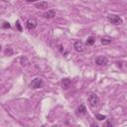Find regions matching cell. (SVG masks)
Returning a JSON list of instances; mask_svg holds the SVG:
<instances>
[{"label":"cell","mask_w":127,"mask_h":127,"mask_svg":"<svg viewBox=\"0 0 127 127\" xmlns=\"http://www.w3.org/2000/svg\"><path fill=\"white\" fill-rule=\"evenodd\" d=\"M43 16H44V18H46V19H52V18H54L55 16H56V11L55 10H49V11H47V12H45L44 14H43Z\"/></svg>","instance_id":"cell-10"},{"label":"cell","mask_w":127,"mask_h":127,"mask_svg":"<svg viewBox=\"0 0 127 127\" xmlns=\"http://www.w3.org/2000/svg\"><path fill=\"white\" fill-rule=\"evenodd\" d=\"M20 64L23 65V66H26L27 64H28V59L26 58V57H21V59H20Z\"/></svg>","instance_id":"cell-13"},{"label":"cell","mask_w":127,"mask_h":127,"mask_svg":"<svg viewBox=\"0 0 127 127\" xmlns=\"http://www.w3.org/2000/svg\"><path fill=\"white\" fill-rule=\"evenodd\" d=\"M26 1H27V2H35L36 0H26Z\"/></svg>","instance_id":"cell-19"},{"label":"cell","mask_w":127,"mask_h":127,"mask_svg":"<svg viewBox=\"0 0 127 127\" xmlns=\"http://www.w3.org/2000/svg\"><path fill=\"white\" fill-rule=\"evenodd\" d=\"M75 113H76V115H84L85 113H86V108H85V106L83 105V104H81V105H79L77 108H76V110H75Z\"/></svg>","instance_id":"cell-9"},{"label":"cell","mask_w":127,"mask_h":127,"mask_svg":"<svg viewBox=\"0 0 127 127\" xmlns=\"http://www.w3.org/2000/svg\"><path fill=\"white\" fill-rule=\"evenodd\" d=\"M104 126H106V127H114V126H115V121H114V119H113V118H108V119H106V121H105V123H104Z\"/></svg>","instance_id":"cell-11"},{"label":"cell","mask_w":127,"mask_h":127,"mask_svg":"<svg viewBox=\"0 0 127 127\" xmlns=\"http://www.w3.org/2000/svg\"><path fill=\"white\" fill-rule=\"evenodd\" d=\"M16 26H17V29H18V31H19V32H21V31H22V28H21V25H20V22H19V20H17V21H16Z\"/></svg>","instance_id":"cell-18"},{"label":"cell","mask_w":127,"mask_h":127,"mask_svg":"<svg viewBox=\"0 0 127 127\" xmlns=\"http://www.w3.org/2000/svg\"><path fill=\"white\" fill-rule=\"evenodd\" d=\"M10 27H11V26H10V24H9L8 22H4L3 25H2V28H3V29H9Z\"/></svg>","instance_id":"cell-16"},{"label":"cell","mask_w":127,"mask_h":127,"mask_svg":"<svg viewBox=\"0 0 127 127\" xmlns=\"http://www.w3.org/2000/svg\"><path fill=\"white\" fill-rule=\"evenodd\" d=\"M61 84H62L63 89H68L71 85V80L69 78H63Z\"/></svg>","instance_id":"cell-7"},{"label":"cell","mask_w":127,"mask_h":127,"mask_svg":"<svg viewBox=\"0 0 127 127\" xmlns=\"http://www.w3.org/2000/svg\"><path fill=\"white\" fill-rule=\"evenodd\" d=\"M107 20L111 24H114V25H121L123 23L122 18L120 16H118V15H115V14H109L107 16Z\"/></svg>","instance_id":"cell-2"},{"label":"cell","mask_w":127,"mask_h":127,"mask_svg":"<svg viewBox=\"0 0 127 127\" xmlns=\"http://www.w3.org/2000/svg\"><path fill=\"white\" fill-rule=\"evenodd\" d=\"M43 85H44V81H43V79L40 78V77L34 78V79L30 82V84H29V86H30L31 88H34V89L41 88V87H43Z\"/></svg>","instance_id":"cell-3"},{"label":"cell","mask_w":127,"mask_h":127,"mask_svg":"<svg viewBox=\"0 0 127 127\" xmlns=\"http://www.w3.org/2000/svg\"><path fill=\"white\" fill-rule=\"evenodd\" d=\"M37 25H38V23H37V21H36L34 18H30V19H28L27 22H26V26H27V28H28L29 30L35 29V28L37 27Z\"/></svg>","instance_id":"cell-6"},{"label":"cell","mask_w":127,"mask_h":127,"mask_svg":"<svg viewBox=\"0 0 127 127\" xmlns=\"http://www.w3.org/2000/svg\"><path fill=\"white\" fill-rule=\"evenodd\" d=\"M88 103L92 108H96L99 106L100 103V99L98 97V95L96 93H90L88 95Z\"/></svg>","instance_id":"cell-1"},{"label":"cell","mask_w":127,"mask_h":127,"mask_svg":"<svg viewBox=\"0 0 127 127\" xmlns=\"http://www.w3.org/2000/svg\"><path fill=\"white\" fill-rule=\"evenodd\" d=\"M73 48H74V50H75L76 52H78V53H81V52H83V51L85 50L84 44H83L80 40H75V41L73 42Z\"/></svg>","instance_id":"cell-5"},{"label":"cell","mask_w":127,"mask_h":127,"mask_svg":"<svg viewBox=\"0 0 127 127\" xmlns=\"http://www.w3.org/2000/svg\"><path fill=\"white\" fill-rule=\"evenodd\" d=\"M94 43H95V38L94 37L90 36V37L87 38V40H86V45L87 46H92Z\"/></svg>","instance_id":"cell-12"},{"label":"cell","mask_w":127,"mask_h":127,"mask_svg":"<svg viewBox=\"0 0 127 127\" xmlns=\"http://www.w3.org/2000/svg\"><path fill=\"white\" fill-rule=\"evenodd\" d=\"M5 54H6V55H8V56H11V55L13 54L12 49H10V48H9V49H6V50H5Z\"/></svg>","instance_id":"cell-17"},{"label":"cell","mask_w":127,"mask_h":127,"mask_svg":"<svg viewBox=\"0 0 127 127\" xmlns=\"http://www.w3.org/2000/svg\"><path fill=\"white\" fill-rule=\"evenodd\" d=\"M48 6H49V3H48L47 1H40V2L35 3V7H36L37 9H42V10H44V9H47Z\"/></svg>","instance_id":"cell-8"},{"label":"cell","mask_w":127,"mask_h":127,"mask_svg":"<svg viewBox=\"0 0 127 127\" xmlns=\"http://www.w3.org/2000/svg\"><path fill=\"white\" fill-rule=\"evenodd\" d=\"M95 117H96V119L97 120H99V121H101V120H104V119H106V116L105 115H102V114H95Z\"/></svg>","instance_id":"cell-15"},{"label":"cell","mask_w":127,"mask_h":127,"mask_svg":"<svg viewBox=\"0 0 127 127\" xmlns=\"http://www.w3.org/2000/svg\"><path fill=\"white\" fill-rule=\"evenodd\" d=\"M100 42H101V44H102V45H109V44L111 43V39H107V38H101Z\"/></svg>","instance_id":"cell-14"},{"label":"cell","mask_w":127,"mask_h":127,"mask_svg":"<svg viewBox=\"0 0 127 127\" xmlns=\"http://www.w3.org/2000/svg\"><path fill=\"white\" fill-rule=\"evenodd\" d=\"M94 63L97 65H106L108 64V59L105 56H98L95 58Z\"/></svg>","instance_id":"cell-4"}]
</instances>
